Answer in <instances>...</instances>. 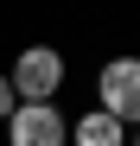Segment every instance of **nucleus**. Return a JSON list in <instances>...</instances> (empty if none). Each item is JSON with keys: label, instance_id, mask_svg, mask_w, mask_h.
Masks as SVG:
<instances>
[{"label": "nucleus", "instance_id": "20e7f679", "mask_svg": "<svg viewBox=\"0 0 140 146\" xmlns=\"http://www.w3.org/2000/svg\"><path fill=\"white\" fill-rule=\"evenodd\" d=\"M70 146H127V127L115 114H77V127H70Z\"/></svg>", "mask_w": 140, "mask_h": 146}, {"label": "nucleus", "instance_id": "39448f33", "mask_svg": "<svg viewBox=\"0 0 140 146\" xmlns=\"http://www.w3.org/2000/svg\"><path fill=\"white\" fill-rule=\"evenodd\" d=\"M13 108H19V95H13V83L0 76V121H13Z\"/></svg>", "mask_w": 140, "mask_h": 146}, {"label": "nucleus", "instance_id": "f03ea898", "mask_svg": "<svg viewBox=\"0 0 140 146\" xmlns=\"http://www.w3.org/2000/svg\"><path fill=\"white\" fill-rule=\"evenodd\" d=\"M96 102L121 127H140V57H108L96 70Z\"/></svg>", "mask_w": 140, "mask_h": 146}, {"label": "nucleus", "instance_id": "f257e3e1", "mask_svg": "<svg viewBox=\"0 0 140 146\" xmlns=\"http://www.w3.org/2000/svg\"><path fill=\"white\" fill-rule=\"evenodd\" d=\"M7 83H13L19 102H57V89H64V57L51 51V44H26V51L13 57Z\"/></svg>", "mask_w": 140, "mask_h": 146}, {"label": "nucleus", "instance_id": "423d86ee", "mask_svg": "<svg viewBox=\"0 0 140 146\" xmlns=\"http://www.w3.org/2000/svg\"><path fill=\"white\" fill-rule=\"evenodd\" d=\"M134 146H140V127H134Z\"/></svg>", "mask_w": 140, "mask_h": 146}, {"label": "nucleus", "instance_id": "7ed1b4c3", "mask_svg": "<svg viewBox=\"0 0 140 146\" xmlns=\"http://www.w3.org/2000/svg\"><path fill=\"white\" fill-rule=\"evenodd\" d=\"M7 146H70V121L57 102H19L7 121Z\"/></svg>", "mask_w": 140, "mask_h": 146}]
</instances>
